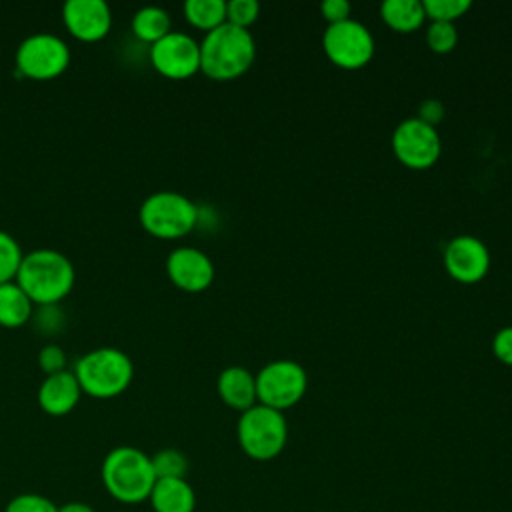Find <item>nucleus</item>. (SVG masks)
<instances>
[{"label": "nucleus", "instance_id": "f257e3e1", "mask_svg": "<svg viewBox=\"0 0 512 512\" xmlns=\"http://www.w3.org/2000/svg\"><path fill=\"white\" fill-rule=\"evenodd\" d=\"M76 272L70 258L52 248H36L24 254L16 274L18 286L30 296L34 306L58 304L74 286Z\"/></svg>", "mask_w": 512, "mask_h": 512}, {"label": "nucleus", "instance_id": "f03ea898", "mask_svg": "<svg viewBox=\"0 0 512 512\" xmlns=\"http://www.w3.org/2000/svg\"><path fill=\"white\" fill-rule=\"evenodd\" d=\"M100 478L106 492L122 504H140L148 500L156 484L150 456L136 446L112 448L102 460Z\"/></svg>", "mask_w": 512, "mask_h": 512}, {"label": "nucleus", "instance_id": "7ed1b4c3", "mask_svg": "<svg viewBox=\"0 0 512 512\" xmlns=\"http://www.w3.org/2000/svg\"><path fill=\"white\" fill-rule=\"evenodd\" d=\"M256 58V44L248 30L224 22L206 32L200 42V70L212 80L242 76Z\"/></svg>", "mask_w": 512, "mask_h": 512}, {"label": "nucleus", "instance_id": "20e7f679", "mask_svg": "<svg viewBox=\"0 0 512 512\" xmlns=\"http://www.w3.org/2000/svg\"><path fill=\"white\" fill-rule=\"evenodd\" d=\"M72 372L82 394L104 400L122 394L130 386L134 378V364L120 348L102 346L82 354Z\"/></svg>", "mask_w": 512, "mask_h": 512}, {"label": "nucleus", "instance_id": "39448f33", "mask_svg": "<svg viewBox=\"0 0 512 512\" xmlns=\"http://www.w3.org/2000/svg\"><path fill=\"white\" fill-rule=\"evenodd\" d=\"M140 226L160 240H176L194 230L198 224V206L174 190L148 194L138 208Z\"/></svg>", "mask_w": 512, "mask_h": 512}, {"label": "nucleus", "instance_id": "423d86ee", "mask_svg": "<svg viewBox=\"0 0 512 512\" xmlns=\"http://www.w3.org/2000/svg\"><path fill=\"white\" fill-rule=\"evenodd\" d=\"M242 452L258 462H268L280 456L288 440V424L280 410L264 404H254L244 410L236 426Z\"/></svg>", "mask_w": 512, "mask_h": 512}, {"label": "nucleus", "instance_id": "0eeeda50", "mask_svg": "<svg viewBox=\"0 0 512 512\" xmlns=\"http://www.w3.org/2000/svg\"><path fill=\"white\" fill-rule=\"evenodd\" d=\"M70 64L68 44L50 32L26 36L14 54V66L20 76L30 80H52Z\"/></svg>", "mask_w": 512, "mask_h": 512}, {"label": "nucleus", "instance_id": "6e6552de", "mask_svg": "<svg viewBox=\"0 0 512 512\" xmlns=\"http://www.w3.org/2000/svg\"><path fill=\"white\" fill-rule=\"evenodd\" d=\"M306 370L294 360H274L256 374L258 404L286 410L298 404L306 392Z\"/></svg>", "mask_w": 512, "mask_h": 512}, {"label": "nucleus", "instance_id": "1a4fd4ad", "mask_svg": "<svg viewBox=\"0 0 512 512\" xmlns=\"http://www.w3.org/2000/svg\"><path fill=\"white\" fill-rule=\"evenodd\" d=\"M324 54L332 64L344 70H358L374 56L372 32L358 20L328 24L322 36Z\"/></svg>", "mask_w": 512, "mask_h": 512}, {"label": "nucleus", "instance_id": "9d476101", "mask_svg": "<svg viewBox=\"0 0 512 512\" xmlns=\"http://www.w3.org/2000/svg\"><path fill=\"white\" fill-rule=\"evenodd\" d=\"M392 152L412 170H426L434 166L442 152V140L434 126L414 118L402 120L392 134Z\"/></svg>", "mask_w": 512, "mask_h": 512}, {"label": "nucleus", "instance_id": "9b49d317", "mask_svg": "<svg viewBox=\"0 0 512 512\" xmlns=\"http://www.w3.org/2000/svg\"><path fill=\"white\" fill-rule=\"evenodd\" d=\"M150 62L170 80H184L200 70V44L186 32H168L150 46Z\"/></svg>", "mask_w": 512, "mask_h": 512}, {"label": "nucleus", "instance_id": "f8f14e48", "mask_svg": "<svg viewBox=\"0 0 512 512\" xmlns=\"http://www.w3.org/2000/svg\"><path fill=\"white\" fill-rule=\"evenodd\" d=\"M444 268L454 280L462 284H474L488 274V246L470 234L454 236L444 248Z\"/></svg>", "mask_w": 512, "mask_h": 512}, {"label": "nucleus", "instance_id": "ddd939ff", "mask_svg": "<svg viewBox=\"0 0 512 512\" xmlns=\"http://www.w3.org/2000/svg\"><path fill=\"white\" fill-rule=\"evenodd\" d=\"M166 274L184 292H204L214 280V264L206 252L194 246H178L166 258Z\"/></svg>", "mask_w": 512, "mask_h": 512}, {"label": "nucleus", "instance_id": "4468645a", "mask_svg": "<svg viewBox=\"0 0 512 512\" xmlns=\"http://www.w3.org/2000/svg\"><path fill=\"white\" fill-rule=\"evenodd\" d=\"M66 30L82 42H98L112 28V10L104 0H68L62 6Z\"/></svg>", "mask_w": 512, "mask_h": 512}, {"label": "nucleus", "instance_id": "2eb2a0df", "mask_svg": "<svg viewBox=\"0 0 512 512\" xmlns=\"http://www.w3.org/2000/svg\"><path fill=\"white\" fill-rule=\"evenodd\" d=\"M82 396V388L72 370L48 374L38 388V404L48 416L70 414Z\"/></svg>", "mask_w": 512, "mask_h": 512}, {"label": "nucleus", "instance_id": "dca6fc26", "mask_svg": "<svg viewBox=\"0 0 512 512\" xmlns=\"http://www.w3.org/2000/svg\"><path fill=\"white\" fill-rule=\"evenodd\" d=\"M216 390L220 400L234 410H248L258 404L256 376L244 366H228L218 374Z\"/></svg>", "mask_w": 512, "mask_h": 512}, {"label": "nucleus", "instance_id": "f3484780", "mask_svg": "<svg viewBox=\"0 0 512 512\" xmlns=\"http://www.w3.org/2000/svg\"><path fill=\"white\" fill-rule=\"evenodd\" d=\"M148 502L154 512H194L196 492L186 478H158Z\"/></svg>", "mask_w": 512, "mask_h": 512}, {"label": "nucleus", "instance_id": "a211bd4d", "mask_svg": "<svg viewBox=\"0 0 512 512\" xmlns=\"http://www.w3.org/2000/svg\"><path fill=\"white\" fill-rule=\"evenodd\" d=\"M34 312V302L18 286L16 280L0 284V326L20 328L30 322Z\"/></svg>", "mask_w": 512, "mask_h": 512}, {"label": "nucleus", "instance_id": "6ab92c4d", "mask_svg": "<svg viewBox=\"0 0 512 512\" xmlns=\"http://www.w3.org/2000/svg\"><path fill=\"white\" fill-rule=\"evenodd\" d=\"M380 14L392 30L402 34L418 30L426 20L420 0H386L380 6Z\"/></svg>", "mask_w": 512, "mask_h": 512}, {"label": "nucleus", "instance_id": "aec40b11", "mask_svg": "<svg viewBox=\"0 0 512 512\" xmlns=\"http://www.w3.org/2000/svg\"><path fill=\"white\" fill-rule=\"evenodd\" d=\"M132 32L138 40L148 42L150 46L164 38L168 32H172V20L170 14L160 6H142L132 16Z\"/></svg>", "mask_w": 512, "mask_h": 512}, {"label": "nucleus", "instance_id": "412c9836", "mask_svg": "<svg viewBox=\"0 0 512 512\" xmlns=\"http://www.w3.org/2000/svg\"><path fill=\"white\" fill-rule=\"evenodd\" d=\"M184 16L194 28L210 32L226 22V2L224 0H186Z\"/></svg>", "mask_w": 512, "mask_h": 512}, {"label": "nucleus", "instance_id": "4be33fe9", "mask_svg": "<svg viewBox=\"0 0 512 512\" xmlns=\"http://www.w3.org/2000/svg\"><path fill=\"white\" fill-rule=\"evenodd\" d=\"M152 468L158 478H186L188 458L176 448H162L150 456Z\"/></svg>", "mask_w": 512, "mask_h": 512}, {"label": "nucleus", "instance_id": "5701e85b", "mask_svg": "<svg viewBox=\"0 0 512 512\" xmlns=\"http://www.w3.org/2000/svg\"><path fill=\"white\" fill-rule=\"evenodd\" d=\"M22 258H24V252L18 240L12 234L0 230V284L16 280Z\"/></svg>", "mask_w": 512, "mask_h": 512}, {"label": "nucleus", "instance_id": "b1692460", "mask_svg": "<svg viewBox=\"0 0 512 512\" xmlns=\"http://www.w3.org/2000/svg\"><path fill=\"white\" fill-rule=\"evenodd\" d=\"M424 14L430 18V22H450L458 20L470 10L468 0H424Z\"/></svg>", "mask_w": 512, "mask_h": 512}, {"label": "nucleus", "instance_id": "393cba45", "mask_svg": "<svg viewBox=\"0 0 512 512\" xmlns=\"http://www.w3.org/2000/svg\"><path fill=\"white\" fill-rule=\"evenodd\" d=\"M426 42L428 48L436 54H448L458 44V32L456 26L450 22H430L426 28Z\"/></svg>", "mask_w": 512, "mask_h": 512}, {"label": "nucleus", "instance_id": "a878e982", "mask_svg": "<svg viewBox=\"0 0 512 512\" xmlns=\"http://www.w3.org/2000/svg\"><path fill=\"white\" fill-rule=\"evenodd\" d=\"M30 320L40 334L52 336L64 328L66 314L58 304H40V306H34Z\"/></svg>", "mask_w": 512, "mask_h": 512}, {"label": "nucleus", "instance_id": "bb28decb", "mask_svg": "<svg viewBox=\"0 0 512 512\" xmlns=\"http://www.w3.org/2000/svg\"><path fill=\"white\" fill-rule=\"evenodd\" d=\"M4 512H58V506L44 494L22 492L8 500Z\"/></svg>", "mask_w": 512, "mask_h": 512}, {"label": "nucleus", "instance_id": "cd10ccee", "mask_svg": "<svg viewBox=\"0 0 512 512\" xmlns=\"http://www.w3.org/2000/svg\"><path fill=\"white\" fill-rule=\"evenodd\" d=\"M260 14V4L256 0H230L226 2V22L248 30Z\"/></svg>", "mask_w": 512, "mask_h": 512}, {"label": "nucleus", "instance_id": "c85d7f7f", "mask_svg": "<svg viewBox=\"0 0 512 512\" xmlns=\"http://www.w3.org/2000/svg\"><path fill=\"white\" fill-rule=\"evenodd\" d=\"M38 366L42 368V372L46 376L66 370V352H64V348L56 342H46L38 352Z\"/></svg>", "mask_w": 512, "mask_h": 512}, {"label": "nucleus", "instance_id": "c756f323", "mask_svg": "<svg viewBox=\"0 0 512 512\" xmlns=\"http://www.w3.org/2000/svg\"><path fill=\"white\" fill-rule=\"evenodd\" d=\"M492 352L502 364L512 366V326H506L494 334Z\"/></svg>", "mask_w": 512, "mask_h": 512}, {"label": "nucleus", "instance_id": "7c9ffc66", "mask_svg": "<svg viewBox=\"0 0 512 512\" xmlns=\"http://www.w3.org/2000/svg\"><path fill=\"white\" fill-rule=\"evenodd\" d=\"M352 6L346 0H324L320 4V14L328 24H338L350 18Z\"/></svg>", "mask_w": 512, "mask_h": 512}, {"label": "nucleus", "instance_id": "2f4dec72", "mask_svg": "<svg viewBox=\"0 0 512 512\" xmlns=\"http://www.w3.org/2000/svg\"><path fill=\"white\" fill-rule=\"evenodd\" d=\"M416 118L436 128V124L444 118V104L436 98H428L418 106V116Z\"/></svg>", "mask_w": 512, "mask_h": 512}, {"label": "nucleus", "instance_id": "473e14b6", "mask_svg": "<svg viewBox=\"0 0 512 512\" xmlns=\"http://www.w3.org/2000/svg\"><path fill=\"white\" fill-rule=\"evenodd\" d=\"M58 512H96V510L90 504H86V502L72 500V502H66V504L58 506Z\"/></svg>", "mask_w": 512, "mask_h": 512}]
</instances>
